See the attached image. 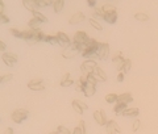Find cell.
<instances>
[{"label": "cell", "mask_w": 158, "mask_h": 134, "mask_svg": "<svg viewBox=\"0 0 158 134\" xmlns=\"http://www.w3.org/2000/svg\"><path fill=\"white\" fill-rule=\"evenodd\" d=\"M95 67H98L96 62H95V61H91V59H88V61L83 62V63L81 64V72H82L85 76H90Z\"/></svg>", "instance_id": "1"}, {"label": "cell", "mask_w": 158, "mask_h": 134, "mask_svg": "<svg viewBox=\"0 0 158 134\" xmlns=\"http://www.w3.org/2000/svg\"><path fill=\"white\" fill-rule=\"evenodd\" d=\"M28 111L27 109H16L12 113V121L15 124H21L23 121H25L28 118Z\"/></svg>", "instance_id": "2"}, {"label": "cell", "mask_w": 158, "mask_h": 134, "mask_svg": "<svg viewBox=\"0 0 158 134\" xmlns=\"http://www.w3.org/2000/svg\"><path fill=\"white\" fill-rule=\"evenodd\" d=\"M108 54H110V45L107 42H100L96 50L98 59H106L108 57Z\"/></svg>", "instance_id": "3"}, {"label": "cell", "mask_w": 158, "mask_h": 134, "mask_svg": "<svg viewBox=\"0 0 158 134\" xmlns=\"http://www.w3.org/2000/svg\"><path fill=\"white\" fill-rule=\"evenodd\" d=\"M57 39H58V45H61L62 47H69L70 46V43H71V41H70V38H69V36L66 33H63V32H58L57 34Z\"/></svg>", "instance_id": "4"}, {"label": "cell", "mask_w": 158, "mask_h": 134, "mask_svg": "<svg viewBox=\"0 0 158 134\" xmlns=\"http://www.w3.org/2000/svg\"><path fill=\"white\" fill-rule=\"evenodd\" d=\"M88 39H90V37L87 36V33L79 30V32H77L75 34H74L73 42H75V43H78V45H85V43H87Z\"/></svg>", "instance_id": "5"}, {"label": "cell", "mask_w": 158, "mask_h": 134, "mask_svg": "<svg viewBox=\"0 0 158 134\" xmlns=\"http://www.w3.org/2000/svg\"><path fill=\"white\" fill-rule=\"evenodd\" d=\"M104 20L106 22H108V24H115L116 21H117V13H116V11L113 8H110V9H107L106 11V16H104Z\"/></svg>", "instance_id": "6"}, {"label": "cell", "mask_w": 158, "mask_h": 134, "mask_svg": "<svg viewBox=\"0 0 158 134\" xmlns=\"http://www.w3.org/2000/svg\"><path fill=\"white\" fill-rule=\"evenodd\" d=\"M28 88L32 91H42V89H45V84L40 79H34V80H31L28 83Z\"/></svg>", "instance_id": "7"}, {"label": "cell", "mask_w": 158, "mask_h": 134, "mask_svg": "<svg viewBox=\"0 0 158 134\" xmlns=\"http://www.w3.org/2000/svg\"><path fill=\"white\" fill-rule=\"evenodd\" d=\"M113 63H115V66H116V70L117 71H123V68H124V64H125V61L127 59L125 58H123L121 57V53H117L115 57H113Z\"/></svg>", "instance_id": "8"}, {"label": "cell", "mask_w": 158, "mask_h": 134, "mask_svg": "<svg viewBox=\"0 0 158 134\" xmlns=\"http://www.w3.org/2000/svg\"><path fill=\"white\" fill-rule=\"evenodd\" d=\"M94 118H95V121H96L98 125H100V126L107 125L106 113L103 111H95V113H94Z\"/></svg>", "instance_id": "9"}, {"label": "cell", "mask_w": 158, "mask_h": 134, "mask_svg": "<svg viewBox=\"0 0 158 134\" xmlns=\"http://www.w3.org/2000/svg\"><path fill=\"white\" fill-rule=\"evenodd\" d=\"M2 59L7 66H13V64H16V62H17V57L12 53H4Z\"/></svg>", "instance_id": "10"}, {"label": "cell", "mask_w": 158, "mask_h": 134, "mask_svg": "<svg viewBox=\"0 0 158 134\" xmlns=\"http://www.w3.org/2000/svg\"><path fill=\"white\" fill-rule=\"evenodd\" d=\"M106 129H107V133L108 134H118L121 130H120V128H118L117 125V122L116 121H107V125H106Z\"/></svg>", "instance_id": "11"}, {"label": "cell", "mask_w": 158, "mask_h": 134, "mask_svg": "<svg viewBox=\"0 0 158 134\" xmlns=\"http://www.w3.org/2000/svg\"><path fill=\"white\" fill-rule=\"evenodd\" d=\"M91 75L96 79V82H98V80H99V82H106V80H107L106 72L103 71L100 67H95V68H94V71H92Z\"/></svg>", "instance_id": "12"}, {"label": "cell", "mask_w": 158, "mask_h": 134, "mask_svg": "<svg viewBox=\"0 0 158 134\" xmlns=\"http://www.w3.org/2000/svg\"><path fill=\"white\" fill-rule=\"evenodd\" d=\"M71 104H73V109H74V112H75L77 115H82V113L85 112L86 109L88 108V107L86 105V104H83L82 101H79V100H74Z\"/></svg>", "instance_id": "13"}, {"label": "cell", "mask_w": 158, "mask_h": 134, "mask_svg": "<svg viewBox=\"0 0 158 134\" xmlns=\"http://www.w3.org/2000/svg\"><path fill=\"white\" fill-rule=\"evenodd\" d=\"M83 20H85V14H83L82 12H77V13H74L70 18H69V24H71V25H74V24H79V22H82Z\"/></svg>", "instance_id": "14"}, {"label": "cell", "mask_w": 158, "mask_h": 134, "mask_svg": "<svg viewBox=\"0 0 158 134\" xmlns=\"http://www.w3.org/2000/svg\"><path fill=\"white\" fill-rule=\"evenodd\" d=\"M61 87H71L73 84H75L74 83V80L70 78V74L69 72H65L63 74V76H62V79H61Z\"/></svg>", "instance_id": "15"}, {"label": "cell", "mask_w": 158, "mask_h": 134, "mask_svg": "<svg viewBox=\"0 0 158 134\" xmlns=\"http://www.w3.org/2000/svg\"><path fill=\"white\" fill-rule=\"evenodd\" d=\"M23 4H24V7H25L28 11H31L32 13H33V12H37V9H38V3H37V0H31V2L25 0V2H24Z\"/></svg>", "instance_id": "16"}, {"label": "cell", "mask_w": 158, "mask_h": 134, "mask_svg": "<svg viewBox=\"0 0 158 134\" xmlns=\"http://www.w3.org/2000/svg\"><path fill=\"white\" fill-rule=\"evenodd\" d=\"M45 39V36H44V33L40 30V29H33V37H32V41L33 43H37L40 41H44Z\"/></svg>", "instance_id": "17"}, {"label": "cell", "mask_w": 158, "mask_h": 134, "mask_svg": "<svg viewBox=\"0 0 158 134\" xmlns=\"http://www.w3.org/2000/svg\"><path fill=\"white\" fill-rule=\"evenodd\" d=\"M87 78L88 76H85V75H82L81 78H79V80L75 83V89H77V91L83 92V89H85L86 84H87Z\"/></svg>", "instance_id": "18"}, {"label": "cell", "mask_w": 158, "mask_h": 134, "mask_svg": "<svg viewBox=\"0 0 158 134\" xmlns=\"http://www.w3.org/2000/svg\"><path fill=\"white\" fill-rule=\"evenodd\" d=\"M127 111V104H123V103H116L115 107H113V112L118 116H124V112Z\"/></svg>", "instance_id": "19"}, {"label": "cell", "mask_w": 158, "mask_h": 134, "mask_svg": "<svg viewBox=\"0 0 158 134\" xmlns=\"http://www.w3.org/2000/svg\"><path fill=\"white\" fill-rule=\"evenodd\" d=\"M95 92H96V86L90 84V83H87L85 89H83V93H85V96H87V97L94 96V93H95Z\"/></svg>", "instance_id": "20"}, {"label": "cell", "mask_w": 158, "mask_h": 134, "mask_svg": "<svg viewBox=\"0 0 158 134\" xmlns=\"http://www.w3.org/2000/svg\"><path fill=\"white\" fill-rule=\"evenodd\" d=\"M133 100V97L131 93H121V95H118L117 96V103H123V104H128V103H131Z\"/></svg>", "instance_id": "21"}, {"label": "cell", "mask_w": 158, "mask_h": 134, "mask_svg": "<svg viewBox=\"0 0 158 134\" xmlns=\"http://www.w3.org/2000/svg\"><path fill=\"white\" fill-rule=\"evenodd\" d=\"M53 9H54V12L56 13H59L63 9V6H65V2L63 0H54L53 2Z\"/></svg>", "instance_id": "22"}, {"label": "cell", "mask_w": 158, "mask_h": 134, "mask_svg": "<svg viewBox=\"0 0 158 134\" xmlns=\"http://www.w3.org/2000/svg\"><path fill=\"white\" fill-rule=\"evenodd\" d=\"M138 113H140V109H138V108H127V111L124 112V116H128V117H137Z\"/></svg>", "instance_id": "23"}, {"label": "cell", "mask_w": 158, "mask_h": 134, "mask_svg": "<svg viewBox=\"0 0 158 134\" xmlns=\"http://www.w3.org/2000/svg\"><path fill=\"white\" fill-rule=\"evenodd\" d=\"M77 54V51L75 50H71L70 47H66L65 50L62 51V55H63V58H67V59H71V58H74V55Z\"/></svg>", "instance_id": "24"}, {"label": "cell", "mask_w": 158, "mask_h": 134, "mask_svg": "<svg viewBox=\"0 0 158 134\" xmlns=\"http://www.w3.org/2000/svg\"><path fill=\"white\" fill-rule=\"evenodd\" d=\"M32 14H33V17L37 18L40 22H46V21H48V17L45 16V14H42L41 12H38V11H37V12H33Z\"/></svg>", "instance_id": "25"}, {"label": "cell", "mask_w": 158, "mask_h": 134, "mask_svg": "<svg viewBox=\"0 0 158 134\" xmlns=\"http://www.w3.org/2000/svg\"><path fill=\"white\" fill-rule=\"evenodd\" d=\"M106 11H107V9H106L104 7H100V8H96L95 11H94V14H95L96 17L104 18V16H106Z\"/></svg>", "instance_id": "26"}, {"label": "cell", "mask_w": 158, "mask_h": 134, "mask_svg": "<svg viewBox=\"0 0 158 134\" xmlns=\"http://www.w3.org/2000/svg\"><path fill=\"white\" fill-rule=\"evenodd\" d=\"M106 101L108 104H115V103H117V95H116V93H108V95L106 96Z\"/></svg>", "instance_id": "27"}, {"label": "cell", "mask_w": 158, "mask_h": 134, "mask_svg": "<svg viewBox=\"0 0 158 134\" xmlns=\"http://www.w3.org/2000/svg\"><path fill=\"white\" fill-rule=\"evenodd\" d=\"M45 42L50 43V45H58V39H57V36H45V39H44Z\"/></svg>", "instance_id": "28"}, {"label": "cell", "mask_w": 158, "mask_h": 134, "mask_svg": "<svg viewBox=\"0 0 158 134\" xmlns=\"http://www.w3.org/2000/svg\"><path fill=\"white\" fill-rule=\"evenodd\" d=\"M135 18L138 20V21H148V20H149V16L144 12H138L135 14Z\"/></svg>", "instance_id": "29"}, {"label": "cell", "mask_w": 158, "mask_h": 134, "mask_svg": "<svg viewBox=\"0 0 158 134\" xmlns=\"http://www.w3.org/2000/svg\"><path fill=\"white\" fill-rule=\"evenodd\" d=\"M88 22H90V25H91L92 28H95L96 30H102V29H103L100 24L98 22V20H95V18H90V20H88Z\"/></svg>", "instance_id": "30"}, {"label": "cell", "mask_w": 158, "mask_h": 134, "mask_svg": "<svg viewBox=\"0 0 158 134\" xmlns=\"http://www.w3.org/2000/svg\"><path fill=\"white\" fill-rule=\"evenodd\" d=\"M131 68H132V61H131V59H127V61H125V64H124V68H123V71H121V72L127 74V72H129V71H131Z\"/></svg>", "instance_id": "31"}, {"label": "cell", "mask_w": 158, "mask_h": 134, "mask_svg": "<svg viewBox=\"0 0 158 134\" xmlns=\"http://www.w3.org/2000/svg\"><path fill=\"white\" fill-rule=\"evenodd\" d=\"M11 33H12V36H15L16 38H23V37H24V32L19 30V29H16V28L11 29Z\"/></svg>", "instance_id": "32"}, {"label": "cell", "mask_w": 158, "mask_h": 134, "mask_svg": "<svg viewBox=\"0 0 158 134\" xmlns=\"http://www.w3.org/2000/svg\"><path fill=\"white\" fill-rule=\"evenodd\" d=\"M57 134H71L70 132H69V129L65 128V126H62V125H59L57 128Z\"/></svg>", "instance_id": "33"}, {"label": "cell", "mask_w": 158, "mask_h": 134, "mask_svg": "<svg viewBox=\"0 0 158 134\" xmlns=\"http://www.w3.org/2000/svg\"><path fill=\"white\" fill-rule=\"evenodd\" d=\"M38 24H40V21L37 18H31V21H29V26H31L32 29H38Z\"/></svg>", "instance_id": "34"}, {"label": "cell", "mask_w": 158, "mask_h": 134, "mask_svg": "<svg viewBox=\"0 0 158 134\" xmlns=\"http://www.w3.org/2000/svg\"><path fill=\"white\" fill-rule=\"evenodd\" d=\"M12 78H13L12 74H8V75H3L2 78H0V83H7L8 80H11Z\"/></svg>", "instance_id": "35"}, {"label": "cell", "mask_w": 158, "mask_h": 134, "mask_svg": "<svg viewBox=\"0 0 158 134\" xmlns=\"http://www.w3.org/2000/svg\"><path fill=\"white\" fill-rule=\"evenodd\" d=\"M140 126H141V122H140V120H135V121H133L132 130H133V132H136V130H138V129H140Z\"/></svg>", "instance_id": "36"}, {"label": "cell", "mask_w": 158, "mask_h": 134, "mask_svg": "<svg viewBox=\"0 0 158 134\" xmlns=\"http://www.w3.org/2000/svg\"><path fill=\"white\" fill-rule=\"evenodd\" d=\"M38 7H46V6H50V4H53V2H49V0H41V2H38Z\"/></svg>", "instance_id": "37"}, {"label": "cell", "mask_w": 158, "mask_h": 134, "mask_svg": "<svg viewBox=\"0 0 158 134\" xmlns=\"http://www.w3.org/2000/svg\"><path fill=\"white\" fill-rule=\"evenodd\" d=\"M0 22L2 24H8L9 22V17L8 16H6V14H0Z\"/></svg>", "instance_id": "38"}, {"label": "cell", "mask_w": 158, "mask_h": 134, "mask_svg": "<svg viewBox=\"0 0 158 134\" xmlns=\"http://www.w3.org/2000/svg\"><path fill=\"white\" fill-rule=\"evenodd\" d=\"M85 125H86L85 121H79V122H78V126L81 128V130H82L83 134H86V126H85Z\"/></svg>", "instance_id": "39"}, {"label": "cell", "mask_w": 158, "mask_h": 134, "mask_svg": "<svg viewBox=\"0 0 158 134\" xmlns=\"http://www.w3.org/2000/svg\"><path fill=\"white\" fill-rule=\"evenodd\" d=\"M87 4H88V7H91L94 9H95V7H96V2H95V0H90V2H87Z\"/></svg>", "instance_id": "40"}, {"label": "cell", "mask_w": 158, "mask_h": 134, "mask_svg": "<svg viewBox=\"0 0 158 134\" xmlns=\"http://www.w3.org/2000/svg\"><path fill=\"white\" fill-rule=\"evenodd\" d=\"M124 80V72H118L117 75V82H123Z\"/></svg>", "instance_id": "41"}, {"label": "cell", "mask_w": 158, "mask_h": 134, "mask_svg": "<svg viewBox=\"0 0 158 134\" xmlns=\"http://www.w3.org/2000/svg\"><path fill=\"white\" fill-rule=\"evenodd\" d=\"M71 134H83V133H82V130H81V128L77 126V128L73 130V133H71Z\"/></svg>", "instance_id": "42"}, {"label": "cell", "mask_w": 158, "mask_h": 134, "mask_svg": "<svg viewBox=\"0 0 158 134\" xmlns=\"http://www.w3.org/2000/svg\"><path fill=\"white\" fill-rule=\"evenodd\" d=\"M4 50H6V43L3 41H0V51H4Z\"/></svg>", "instance_id": "43"}, {"label": "cell", "mask_w": 158, "mask_h": 134, "mask_svg": "<svg viewBox=\"0 0 158 134\" xmlns=\"http://www.w3.org/2000/svg\"><path fill=\"white\" fill-rule=\"evenodd\" d=\"M4 13V2H0V14Z\"/></svg>", "instance_id": "44"}, {"label": "cell", "mask_w": 158, "mask_h": 134, "mask_svg": "<svg viewBox=\"0 0 158 134\" xmlns=\"http://www.w3.org/2000/svg\"><path fill=\"white\" fill-rule=\"evenodd\" d=\"M4 134H13V130H12L11 128H8L7 130H6V133H4Z\"/></svg>", "instance_id": "45"}, {"label": "cell", "mask_w": 158, "mask_h": 134, "mask_svg": "<svg viewBox=\"0 0 158 134\" xmlns=\"http://www.w3.org/2000/svg\"><path fill=\"white\" fill-rule=\"evenodd\" d=\"M49 134H57V130H54V132H52V133H49Z\"/></svg>", "instance_id": "46"}]
</instances>
